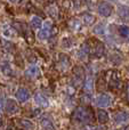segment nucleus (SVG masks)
Masks as SVG:
<instances>
[{
    "label": "nucleus",
    "mask_w": 129,
    "mask_h": 130,
    "mask_svg": "<svg viewBox=\"0 0 129 130\" xmlns=\"http://www.w3.org/2000/svg\"><path fill=\"white\" fill-rule=\"evenodd\" d=\"M73 118H74V120H77V121H79V122H82V123L91 122L94 119L93 112L87 107H78L77 110L74 111V113H73Z\"/></svg>",
    "instance_id": "1"
},
{
    "label": "nucleus",
    "mask_w": 129,
    "mask_h": 130,
    "mask_svg": "<svg viewBox=\"0 0 129 130\" xmlns=\"http://www.w3.org/2000/svg\"><path fill=\"white\" fill-rule=\"evenodd\" d=\"M52 31H53V23L52 21L47 20L42 23V29L39 30L37 37H38L39 40H46V39H48L52 36Z\"/></svg>",
    "instance_id": "2"
},
{
    "label": "nucleus",
    "mask_w": 129,
    "mask_h": 130,
    "mask_svg": "<svg viewBox=\"0 0 129 130\" xmlns=\"http://www.w3.org/2000/svg\"><path fill=\"white\" fill-rule=\"evenodd\" d=\"M97 10L101 16H103V17H109V16H111L112 13H113V7H112V5L110 4V2L103 1L98 5Z\"/></svg>",
    "instance_id": "3"
},
{
    "label": "nucleus",
    "mask_w": 129,
    "mask_h": 130,
    "mask_svg": "<svg viewBox=\"0 0 129 130\" xmlns=\"http://www.w3.org/2000/svg\"><path fill=\"white\" fill-rule=\"evenodd\" d=\"M96 104L100 107H107V106L111 105V97L106 94H101L97 96L96 99Z\"/></svg>",
    "instance_id": "4"
},
{
    "label": "nucleus",
    "mask_w": 129,
    "mask_h": 130,
    "mask_svg": "<svg viewBox=\"0 0 129 130\" xmlns=\"http://www.w3.org/2000/svg\"><path fill=\"white\" fill-rule=\"evenodd\" d=\"M40 75V69L36 65H31L25 70V76L27 79H37Z\"/></svg>",
    "instance_id": "5"
},
{
    "label": "nucleus",
    "mask_w": 129,
    "mask_h": 130,
    "mask_svg": "<svg viewBox=\"0 0 129 130\" xmlns=\"http://www.w3.org/2000/svg\"><path fill=\"white\" fill-rule=\"evenodd\" d=\"M15 97L18 102L24 103V102H26L27 99L30 98V92H29V90L25 89V88H20V89L16 91Z\"/></svg>",
    "instance_id": "6"
},
{
    "label": "nucleus",
    "mask_w": 129,
    "mask_h": 130,
    "mask_svg": "<svg viewBox=\"0 0 129 130\" xmlns=\"http://www.w3.org/2000/svg\"><path fill=\"white\" fill-rule=\"evenodd\" d=\"M114 121L117 123L121 124V123H126V122L129 120V113L126 112V111H120V112H117L114 114Z\"/></svg>",
    "instance_id": "7"
},
{
    "label": "nucleus",
    "mask_w": 129,
    "mask_h": 130,
    "mask_svg": "<svg viewBox=\"0 0 129 130\" xmlns=\"http://www.w3.org/2000/svg\"><path fill=\"white\" fill-rule=\"evenodd\" d=\"M118 15L121 20L123 21H129V7L125 6V5H121L118 7Z\"/></svg>",
    "instance_id": "8"
},
{
    "label": "nucleus",
    "mask_w": 129,
    "mask_h": 130,
    "mask_svg": "<svg viewBox=\"0 0 129 130\" xmlns=\"http://www.w3.org/2000/svg\"><path fill=\"white\" fill-rule=\"evenodd\" d=\"M34 102H36L37 105L42 106V107H47V106L49 105V102H48L47 97H45L42 94H40V92L36 94V96H34Z\"/></svg>",
    "instance_id": "9"
},
{
    "label": "nucleus",
    "mask_w": 129,
    "mask_h": 130,
    "mask_svg": "<svg viewBox=\"0 0 129 130\" xmlns=\"http://www.w3.org/2000/svg\"><path fill=\"white\" fill-rule=\"evenodd\" d=\"M5 108H6V111L8 113H10V114H14V113H16L18 111V106L14 99H7Z\"/></svg>",
    "instance_id": "10"
},
{
    "label": "nucleus",
    "mask_w": 129,
    "mask_h": 130,
    "mask_svg": "<svg viewBox=\"0 0 129 130\" xmlns=\"http://www.w3.org/2000/svg\"><path fill=\"white\" fill-rule=\"evenodd\" d=\"M118 33L123 40L129 41V26L127 25H119L118 27Z\"/></svg>",
    "instance_id": "11"
},
{
    "label": "nucleus",
    "mask_w": 129,
    "mask_h": 130,
    "mask_svg": "<svg viewBox=\"0 0 129 130\" xmlns=\"http://www.w3.org/2000/svg\"><path fill=\"white\" fill-rule=\"evenodd\" d=\"M93 55L94 57H102L104 55V46L101 41H96V45H95V48H94L93 52Z\"/></svg>",
    "instance_id": "12"
},
{
    "label": "nucleus",
    "mask_w": 129,
    "mask_h": 130,
    "mask_svg": "<svg viewBox=\"0 0 129 130\" xmlns=\"http://www.w3.org/2000/svg\"><path fill=\"white\" fill-rule=\"evenodd\" d=\"M97 120L101 123H105L109 121V113L104 110H98L97 111Z\"/></svg>",
    "instance_id": "13"
},
{
    "label": "nucleus",
    "mask_w": 129,
    "mask_h": 130,
    "mask_svg": "<svg viewBox=\"0 0 129 130\" xmlns=\"http://www.w3.org/2000/svg\"><path fill=\"white\" fill-rule=\"evenodd\" d=\"M82 21H84L85 24L91 25L93 23H95L96 18H95V16H94L93 14H90V13H84V14H82Z\"/></svg>",
    "instance_id": "14"
},
{
    "label": "nucleus",
    "mask_w": 129,
    "mask_h": 130,
    "mask_svg": "<svg viewBox=\"0 0 129 130\" xmlns=\"http://www.w3.org/2000/svg\"><path fill=\"white\" fill-rule=\"evenodd\" d=\"M58 57H59L58 62H59V64H61L62 69H63V70L68 69V67L70 66V58H69L66 55H64V54H59Z\"/></svg>",
    "instance_id": "15"
},
{
    "label": "nucleus",
    "mask_w": 129,
    "mask_h": 130,
    "mask_svg": "<svg viewBox=\"0 0 129 130\" xmlns=\"http://www.w3.org/2000/svg\"><path fill=\"white\" fill-rule=\"evenodd\" d=\"M93 88H94V80L91 76H88V78L85 80V91H86L87 94H91Z\"/></svg>",
    "instance_id": "16"
},
{
    "label": "nucleus",
    "mask_w": 129,
    "mask_h": 130,
    "mask_svg": "<svg viewBox=\"0 0 129 130\" xmlns=\"http://www.w3.org/2000/svg\"><path fill=\"white\" fill-rule=\"evenodd\" d=\"M30 25L33 29H40L42 26V21H41V18L39 16H33L31 18V21H30Z\"/></svg>",
    "instance_id": "17"
},
{
    "label": "nucleus",
    "mask_w": 129,
    "mask_h": 130,
    "mask_svg": "<svg viewBox=\"0 0 129 130\" xmlns=\"http://www.w3.org/2000/svg\"><path fill=\"white\" fill-rule=\"evenodd\" d=\"M13 27L16 30V31H18L20 33H23L25 36V33L27 32L26 27H25L24 23H21V22H14L13 23Z\"/></svg>",
    "instance_id": "18"
},
{
    "label": "nucleus",
    "mask_w": 129,
    "mask_h": 130,
    "mask_svg": "<svg viewBox=\"0 0 129 130\" xmlns=\"http://www.w3.org/2000/svg\"><path fill=\"white\" fill-rule=\"evenodd\" d=\"M41 126H42L43 130H55V127L53 122L49 119H42L41 120Z\"/></svg>",
    "instance_id": "19"
},
{
    "label": "nucleus",
    "mask_w": 129,
    "mask_h": 130,
    "mask_svg": "<svg viewBox=\"0 0 129 130\" xmlns=\"http://www.w3.org/2000/svg\"><path fill=\"white\" fill-rule=\"evenodd\" d=\"M1 72L7 76H10L13 74V70H11V66L9 65V63H4L1 65Z\"/></svg>",
    "instance_id": "20"
},
{
    "label": "nucleus",
    "mask_w": 129,
    "mask_h": 130,
    "mask_svg": "<svg viewBox=\"0 0 129 130\" xmlns=\"http://www.w3.org/2000/svg\"><path fill=\"white\" fill-rule=\"evenodd\" d=\"M25 58H26V61L29 63H32V64L37 62V56L34 55V53L32 50H26L25 52Z\"/></svg>",
    "instance_id": "21"
},
{
    "label": "nucleus",
    "mask_w": 129,
    "mask_h": 130,
    "mask_svg": "<svg viewBox=\"0 0 129 130\" xmlns=\"http://www.w3.org/2000/svg\"><path fill=\"white\" fill-rule=\"evenodd\" d=\"M69 26L72 30H79L80 27H81V23H80V21L77 20V18H72V20L69 22Z\"/></svg>",
    "instance_id": "22"
},
{
    "label": "nucleus",
    "mask_w": 129,
    "mask_h": 130,
    "mask_svg": "<svg viewBox=\"0 0 129 130\" xmlns=\"http://www.w3.org/2000/svg\"><path fill=\"white\" fill-rule=\"evenodd\" d=\"M2 47H4V49L8 53H13L14 50L16 49L15 45H13V43L9 42V41H4V42H2Z\"/></svg>",
    "instance_id": "23"
},
{
    "label": "nucleus",
    "mask_w": 129,
    "mask_h": 130,
    "mask_svg": "<svg viewBox=\"0 0 129 130\" xmlns=\"http://www.w3.org/2000/svg\"><path fill=\"white\" fill-rule=\"evenodd\" d=\"M73 73L77 76V79L82 80V78H84V69H82L81 66H75L74 69H73Z\"/></svg>",
    "instance_id": "24"
},
{
    "label": "nucleus",
    "mask_w": 129,
    "mask_h": 130,
    "mask_svg": "<svg viewBox=\"0 0 129 130\" xmlns=\"http://www.w3.org/2000/svg\"><path fill=\"white\" fill-rule=\"evenodd\" d=\"M94 33L100 34V36H103V34H105V26H104V24L100 23V24L96 25V26L94 27Z\"/></svg>",
    "instance_id": "25"
},
{
    "label": "nucleus",
    "mask_w": 129,
    "mask_h": 130,
    "mask_svg": "<svg viewBox=\"0 0 129 130\" xmlns=\"http://www.w3.org/2000/svg\"><path fill=\"white\" fill-rule=\"evenodd\" d=\"M109 86L112 88V89H114V88H117V87H119V86H120V81H119V79H118V78L113 76V78L110 79V81H109Z\"/></svg>",
    "instance_id": "26"
},
{
    "label": "nucleus",
    "mask_w": 129,
    "mask_h": 130,
    "mask_svg": "<svg viewBox=\"0 0 129 130\" xmlns=\"http://www.w3.org/2000/svg\"><path fill=\"white\" fill-rule=\"evenodd\" d=\"M25 40H26V42L27 43H33L34 42V37H33V34H32V32H29L27 31L26 33H25Z\"/></svg>",
    "instance_id": "27"
},
{
    "label": "nucleus",
    "mask_w": 129,
    "mask_h": 130,
    "mask_svg": "<svg viewBox=\"0 0 129 130\" xmlns=\"http://www.w3.org/2000/svg\"><path fill=\"white\" fill-rule=\"evenodd\" d=\"M48 13L52 16H54V17L57 16V11H56V9H55V7H49V8H48Z\"/></svg>",
    "instance_id": "28"
},
{
    "label": "nucleus",
    "mask_w": 129,
    "mask_h": 130,
    "mask_svg": "<svg viewBox=\"0 0 129 130\" xmlns=\"http://www.w3.org/2000/svg\"><path fill=\"white\" fill-rule=\"evenodd\" d=\"M4 36H5V37H7V38H11V37L14 36V34H11V33H10V30H6V31L4 32Z\"/></svg>",
    "instance_id": "29"
},
{
    "label": "nucleus",
    "mask_w": 129,
    "mask_h": 130,
    "mask_svg": "<svg viewBox=\"0 0 129 130\" xmlns=\"http://www.w3.org/2000/svg\"><path fill=\"white\" fill-rule=\"evenodd\" d=\"M9 1H10V2H13V1H15V0H9Z\"/></svg>",
    "instance_id": "30"
},
{
    "label": "nucleus",
    "mask_w": 129,
    "mask_h": 130,
    "mask_svg": "<svg viewBox=\"0 0 129 130\" xmlns=\"http://www.w3.org/2000/svg\"><path fill=\"white\" fill-rule=\"evenodd\" d=\"M128 98H129V90H128Z\"/></svg>",
    "instance_id": "31"
},
{
    "label": "nucleus",
    "mask_w": 129,
    "mask_h": 130,
    "mask_svg": "<svg viewBox=\"0 0 129 130\" xmlns=\"http://www.w3.org/2000/svg\"><path fill=\"white\" fill-rule=\"evenodd\" d=\"M0 110H1V107H0Z\"/></svg>",
    "instance_id": "32"
}]
</instances>
